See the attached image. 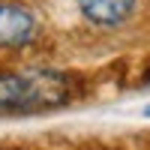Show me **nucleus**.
<instances>
[{"instance_id": "f257e3e1", "label": "nucleus", "mask_w": 150, "mask_h": 150, "mask_svg": "<svg viewBox=\"0 0 150 150\" xmlns=\"http://www.w3.org/2000/svg\"><path fill=\"white\" fill-rule=\"evenodd\" d=\"M69 99L72 81L57 69L27 66L18 72H0V117L42 114V111L63 108Z\"/></svg>"}, {"instance_id": "f03ea898", "label": "nucleus", "mask_w": 150, "mask_h": 150, "mask_svg": "<svg viewBox=\"0 0 150 150\" xmlns=\"http://www.w3.org/2000/svg\"><path fill=\"white\" fill-rule=\"evenodd\" d=\"M39 33V18L27 6L0 0V48H24Z\"/></svg>"}, {"instance_id": "7ed1b4c3", "label": "nucleus", "mask_w": 150, "mask_h": 150, "mask_svg": "<svg viewBox=\"0 0 150 150\" xmlns=\"http://www.w3.org/2000/svg\"><path fill=\"white\" fill-rule=\"evenodd\" d=\"M138 0H78L81 15L93 27H120L132 18Z\"/></svg>"}, {"instance_id": "20e7f679", "label": "nucleus", "mask_w": 150, "mask_h": 150, "mask_svg": "<svg viewBox=\"0 0 150 150\" xmlns=\"http://www.w3.org/2000/svg\"><path fill=\"white\" fill-rule=\"evenodd\" d=\"M144 117H150V105H147V108H144Z\"/></svg>"}]
</instances>
